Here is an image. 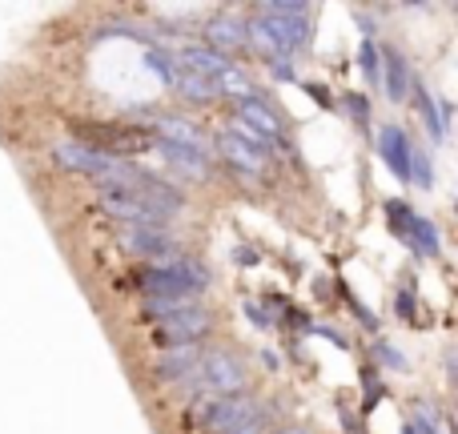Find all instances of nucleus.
Returning <instances> with one entry per match:
<instances>
[{
  "instance_id": "obj_1",
  "label": "nucleus",
  "mask_w": 458,
  "mask_h": 434,
  "mask_svg": "<svg viewBox=\"0 0 458 434\" xmlns=\"http://www.w3.org/2000/svg\"><path fill=\"white\" fill-rule=\"evenodd\" d=\"M133 282L145 290V298H198L209 285V269L193 258H165V261H149L133 274Z\"/></svg>"
},
{
  "instance_id": "obj_2",
  "label": "nucleus",
  "mask_w": 458,
  "mask_h": 434,
  "mask_svg": "<svg viewBox=\"0 0 458 434\" xmlns=\"http://www.w3.org/2000/svg\"><path fill=\"white\" fill-rule=\"evenodd\" d=\"M386 226L398 242L411 245L414 258H438L443 253V234L430 217L414 214L406 201H386Z\"/></svg>"
},
{
  "instance_id": "obj_3",
  "label": "nucleus",
  "mask_w": 458,
  "mask_h": 434,
  "mask_svg": "<svg viewBox=\"0 0 458 434\" xmlns=\"http://www.w3.org/2000/svg\"><path fill=\"white\" fill-rule=\"evenodd\" d=\"M245 362L233 354V350H206L198 362V387L214 398H225V395H245Z\"/></svg>"
},
{
  "instance_id": "obj_4",
  "label": "nucleus",
  "mask_w": 458,
  "mask_h": 434,
  "mask_svg": "<svg viewBox=\"0 0 458 434\" xmlns=\"http://www.w3.org/2000/svg\"><path fill=\"white\" fill-rule=\"evenodd\" d=\"M261 403L253 395H225V398H206L201 403V430L209 434H229L237 430L242 422L258 419Z\"/></svg>"
},
{
  "instance_id": "obj_5",
  "label": "nucleus",
  "mask_w": 458,
  "mask_h": 434,
  "mask_svg": "<svg viewBox=\"0 0 458 434\" xmlns=\"http://www.w3.org/2000/svg\"><path fill=\"white\" fill-rule=\"evenodd\" d=\"M237 121H242L245 129H250L253 137L261 141V149H274V145H282L285 141V121H282V113L274 109V105L266 101V97L253 89L250 97H242L237 101Z\"/></svg>"
},
{
  "instance_id": "obj_6",
  "label": "nucleus",
  "mask_w": 458,
  "mask_h": 434,
  "mask_svg": "<svg viewBox=\"0 0 458 434\" xmlns=\"http://www.w3.org/2000/svg\"><path fill=\"white\" fill-rule=\"evenodd\" d=\"M81 133H85L89 149H101L109 153V157H121V153H137V149H149L153 145V133H145V129L137 125H93V121H81Z\"/></svg>"
},
{
  "instance_id": "obj_7",
  "label": "nucleus",
  "mask_w": 458,
  "mask_h": 434,
  "mask_svg": "<svg viewBox=\"0 0 458 434\" xmlns=\"http://www.w3.org/2000/svg\"><path fill=\"white\" fill-rule=\"evenodd\" d=\"M121 250L141 258L145 266H149V261L177 258V245H174L169 226H125L121 229Z\"/></svg>"
},
{
  "instance_id": "obj_8",
  "label": "nucleus",
  "mask_w": 458,
  "mask_h": 434,
  "mask_svg": "<svg viewBox=\"0 0 458 434\" xmlns=\"http://www.w3.org/2000/svg\"><path fill=\"white\" fill-rule=\"evenodd\" d=\"M209 330H214V314L206 306H190L185 314L157 326V342L161 346H201V338H209Z\"/></svg>"
},
{
  "instance_id": "obj_9",
  "label": "nucleus",
  "mask_w": 458,
  "mask_h": 434,
  "mask_svg": "<svg viewBox=\"0 0 458 434\" xmlns=\"http://www.w3.org/2000/svg\"><path fill=\"white\" fill-rule=\"evenodd\" d=\"M97 201H101L105 214L117 217L121 226H165V221L153 214V209L145 206V201L137 198L133 190H125V185H101Z\"/></svg>"
},
{
  "instance_id": "obj_10",
  "label": "nucleus",
  "mask_w": 458,
  "mask_h": 434,
  "mask_svg": "<svg viewBox=\"0 0 458 434\" xmlns=\"http://www.w3.org/2000/svg\"><path fill=\"white\" fill-rule=\"evenodd\" d=\"M198 362H201V346H161L153 370L169 387H185V382H198Z\"/></svg>"
},
{
  "instance_id": "obj_11",
  "label": "nucleus",
  "mask_w": 458,
  "mask_h": 434,
  "mask_svg": "<svg viewBox=\"0 0 458 434\" xmlns=\"http://www.w3.org/2000/svg\"><path fill=\"white\" fill-rule=\"evenodd\" d=\"M153 141H161V145H174V149H190V153H201L206 157V149H209V137L201 133L193 121H185V117H157L153 121Z\"/></svg>"
},
{
  "instance_id": "obj_12",
  "label": "nucleus",
  "mask_w": 458,
  "mask_h": 434,
  "mask_svg": "<svg viewBox=\"0 0 458 434\" xmlns=\"http://www.w3.org/2000/svg\"><path fill=\"white\" fill-rule=\"evenodd\" d=\"M411 137H406L403 125H382L378 129V153L386 161V169L398 177V182H411Z\"/></svg>"
},
{
  "instance_id": "obj_13",
  "label": "nucleus",
  "mask_w": 458,
  "mask_h": 434,
  "mask_svg": "<svg viewBox=\"0 0 458 434\" xmlns=\"http://www.w3.org/2000/svg\"><path fill=\"white\" fill-rule=\"evenodd\" d=\"M217 153H222L233 169H242V174H261V169H266V153H261L258 145L242 141L237 133H229V129L217 133Z\"/></svg>"
},
{
  "instance_id": "obj_14",
  "label": "nucleus",
  "mask_w": 458,
  "mask_h": 434,
  "mask_svg": "<svg viewBox=\"0 0 458 434\" xmlns=\"http://www.w3.org/2000/svg\"><path fill=\"white\" fill-rule=\"evenodd\" d=\"M378 56H382V72H378V81L386 85V97H390V101H406V97H411V85H414L406 56L398 53V48H382Z\"/></svg>"
},
{
  "instance_id": "obj_15",
  "label": "nucleus",
  "mask_w": 458,
  "mask_h": 434,
  "mask_svg": "<svg viewBox=\"0 0 458 434\" xmlns=\"http://www.w3.org/2000/svg\"><path fill=\"white\" fill-rule=\"evenodd\" d=\"M206 37H209V48H217L222 56H229L233 48H242L245 40H250V29H245L242 16L222 13V16H214V21L206 24Z\"/></svg>"
},
{
  "instance_id": "obj_16",
  "label": "nucleus",
  "mask_w": 458,
  "mask_h": 434,
  "mask_svg": "<svg viewBox=\"0 0 458 434\" xmlns=\"http://www.w3.org/2000/svg\"><path fill=\"white\" fill-rule=\"evenodd\" d=\"M229 64H233V61H229V56H222V53H217V48H209V45H198V40L182 48V69L198 72V77L217 81V77H222V72L229 69Z\"/></svg>"
},
{
  "instance_id": "obj_17",
  "label": "nucleus",
  "mask_w": 458,
  "mask_h": 434,
  "mask_svg": "<svg viewBox=\"0 0 458 434\" xmlns=\"http://www.w3.org/2000/svg\"><path fill=\"white\" fill-rule=\"evenodd\" d=\"M411 93L419 97V113H422V121H427V129H430V137L435 141H446V125H451V105H438L435 101V93H430L427 85H411Z\"/></svg>"
},
{
  "instance_id": "obj_18",
  "label": "nucleus",
  "mask_w": 458,
  "mask_h": 434,
  "mask_svg": "<svg viewBox=\"0 0 458 434\" xmlns=\"http://www.w3.org/2000/svg\"><path fill=\"white\" fill-rule=\"evenodd\" d=\"M174 85H177V93H182L185 101H193V105L217 101V85H214V81H209V77H198V72H190V69H177Z\"/></svg>"
},
{
  "instance_id": "obj_19",
  "label": "nucleus",
  "mask_w": 458,
  "mask_h": 434,
  "mask_svg": "<svg viewBox=\"0 0 458 434\" xmlns=\"http://www.w3.org/2000/svg\"><path fill=\"white\" fill-rule=\"evenodd\" d=\"M157 145V153L169 161L174 169H182L185 177H209V161L201 157V153H190V149H174V145H161V141H153Z\"/></svg>"
},
{
  "instance_id": "obj_20",
  "label": "nucleus",
  "mask_w": 458,
  "mask_h": 434,
  "mask_svg": "<svg viewBox=\"0 0 458 434\" xmlns=\"http://www.w3.org/2000/svg\"><path fill=\"white\" fill-rule=\"evenodd\" d=\"M411 182L419 185V190H430V185H435V166H430V153L419 149V145L411 149Z\"/></svg>"
},
{
  "instance_id": "obj_21",
  "label": "nucleus",
  "mask_w": 458,
  "mask_h": 434,
  "mask_svg": "<svg viewBox=\"0 0 458 434\" xmlns=\"http://www.w3.org/2000/svg\"><path fill=\"white\" fill-rule=\"evenodd\" d=\"M394 314L403 318V322H419V298H414V285H411V282H403V285H398Z\"/></svg>"
},
{
  "instance_id": "obj_22",
  "label": "nucleus",
  "mask_w": 458,
  "mask_h": 434,
  "mask_svg": "<svg viewBox=\"0 0 458 434\" xmlns=\"http://www.w3.org/2000/svg\"><path fill=\"white\" fill-rule=\"evenodd\" d=\"M358 61H362V69H366V77L378 85V72H382V61H378V48L370 45V40H362V53H358Z\"/></svg>"
},
{
  "instance_id": "obj_23",
  "label": "nucleus",
  "mask_w": 458,
  "mask_h": 434,
  "mask_svg": "<svg viewBox=\"0 0 458 434\" xmlns=\"http://www.w3.org/2000/svg\"><path fill=\"white\" fill-rule=\"evenodd\" d=\"M342 105L350 109V117H354L358 125H366V121H370V101H366L362 93H346V97H342Z\"/></svg>"
},
{
  "instance_id": "obj_24",
  "label": "nucleus",
  "mask_w": 458,
  "mask_h": 434,
  "mask_svg": "<svg viewBox=\"0 0 458 434\" xmlns=\"http://www.w3.org/2000/svg\"><path fill=\"white\" fill-rule=\"evenodd\" d=\"M149 69L157 72L165 85H174V77H177V64H174V56H165V53H149Z\"/></svg>"
},
{
  "instance_id": "obj_25",
  "label": "nucleus",
  "mask_w": 458,
  "mask_h": 434,
  "mask_svg": "<svg viewBox=\"0 0 458 434\" xmlns=\"http://www.w3.org/2000/svg\"><path fill=\"white\" fill-rule=\"evenodd\" d=\"M378 362L386 370H406V354L398 346H390V342H378Z\"/></svg>"
},
{
  "instance_id": "obj_26",
  "label": "nucleus",
  "mask_w": 458,
  "mask_h": 434,
  "mask_svg": "<svg viewBox=\"0 0 458 434\" xmlns=\"http://www.w3.org/2000/svg\"><path fill=\"white\" fill-rule=\"evenodd\" d=\"M245 314H250V322L258 326V330H269V326H274L269 310H266V306H258V302H245Z\"/></svg>"
},
{
  "instance_id": "obj_27",
  "label": "nucleus",
  "mask_w": 458,
  "mask_h": 434,
  "mask_svg": "<svg viewBox=\"0 0 458 434\" xmlns=\"http://www.w3.org/2000/svg\"><path fill=\"white\" fill-rule=\"evenodd\" d=\"M229 434H266V411H261L258 419L242 422V427H237V430H229Z\"/></svg>"
},
{
  "instance_id": "obj_28",
  "label": "nucleus",
  "mask_w": 458,
  "mask_h": 434,
  "mask_svg": "<svg viewBox=\"0 0 458 434\" xmlns=\"http://www.w3.org/2000/svg\"><path fill=\"white\" fill-rule=\"evenodd\" d=\"M274 434H310L306 427H282V430H274Z\"/></svg>"
}]
</instances>
